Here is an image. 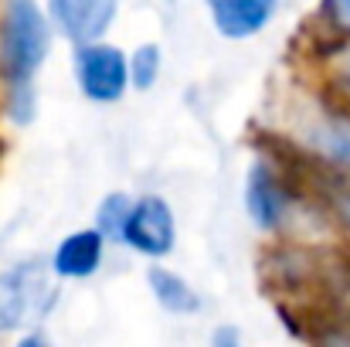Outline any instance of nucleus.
<instances>
[{
    "mask_svg": "<svg viewBox=\"0 0 350 347\" xmlns=\"http://www.w3.org/2000/svg\"><path fill=\"white\" fill-rule=\"evenodd\" d=\"M51 31L34 0H7L3 31H0V65L3 79L14 86H31L34 72L48 58Z\"/></svg>",
    "mask_w": 350,
    "mask_h": 347,
    "instance_id": "obj_1",
    "label": "nucleus"
},
{
    "mask_svg": "<svg viewBox=\"0 0 350 347\" xmlns=\"http://www.w3.org/2000/svg\"><path fill=\"white\" fill-rule=\"evenodd\" d=\"M51 296L55 290L38 262L14 266L10 272L0 276V331L41 320L44 310L51 307Z\"/></svg>",
    "mask_w": 350,
    "mask_h": 347,
    "instance_id": "obj_2",
    "label": "nucleus"
},
{
    "mask_svg": "<svg viewBox=\"0 0 350 347\" xmlns=\"http://www.w3.org/2000/svg\"><path fill=\"white\" fill-rule=\"evenodd\" d=\"M75 79L92 103H116L129 86V68L119 48L89 41L75 51Z\"/></svg>",
    "mask_w": 350,
    "mask_h": 347,
    "instance_id": "obj_3",
    "label": "nucleus"
},
{
    "mask_svg": "<svg viewBox=\"0 0 350 347\" xmlns=\"http://www.w3.org/2000/svg\"><path fill=\"white\" fill-rule=\"evenodd\" d=\"M126 245H133L143 255H167L174 248V211L163 198H139L129 205V215L122 222V235Z\"/></svg>",
    "mask_w": 350,
    "mask_h": 347,
    "instance_id": "obj_4",
    "label": "nucleus"
},
{
    "mask_svg": "<svg viewBox=\"0 0 350 347\" xmlns=\"http://www.w3.org/2000/svg\"><path fill=\"white\" fill-rule=\"evenodd\" d=\"M51 17L68 41L89 44L109 31L116 17V0H51Z\"/></svg>",
    "mask_w": 350,
    "mask_h": 347,
    "instance_id": "obj_5",
    "label": "nucleus"
},
{
    "mask_svg": "<svg viewBox=\"0 0 350 347\" xmlns=\"http://www.w3.org/2000/svg\"><path fill=\"white\" fill-rule=\"evenodd\" d=\"M279 0H211L215 27L225 38H252L269 24Z\"/></svg>",
    "mask_w": 350,
    "mask_h": 347,
    "instance_id": "obj_6",
    "label": "nucleus"
},
{
    "mask_svg": "<svg viewBox=\"0 0 350 347\" xmlns=\"http://www.w3.org/2000/svg\"><path fill=\"white\" fill-rule=\"evenodd\" d=\"M103 231L96 229H85V231H75L68 238H62L58 252H55V272L58 276H68V279H85L99 269L103 262Z\"/></svg>",
    "mask_w": 350,
    "mask_h": 347,
    "instance_id": "obj_7",
    "label": "nucleus"
},
{
    "mask_svg": "<svg viewBox=\"0 0 350 347\" xmlns=\"http://www.w3.org/2000/svg\"><path fill=\"white\" fill-rule=\"evenodd\" d=\"M248 211H252L255 225H262V229H275L286 211V201H282L275 181L262 167H255L248 177Z\"/></svg>",
    "mask_w": 350,
    "mask_h": 347,
    "instance_id": "obj_8",
    "label": "nucleus"
},
{
    "mask_svg": "<svg viewBox=\"0 0 350 347\" xmlns=\"http://www.w3.org/2000/svg\"><path fill=\"white\" fill-rule=\"evenodd\" d=\"M146 279H150V290H153V296H157V303L163 310H170V313H194L198 310V293L177 272L153 266L146 272Z\"/></svg>",
    "mask_w": 350,
    "mask_h": 347,
    "instance_id": "obj_9",
    "label": "nucleus"
},
{
    "mask_svg": "<svg viewBox=\"0 0 350 347\" xmlns=\"http://www.w3.org/2000/svg\"><path fill=\"white\" fill-rule=\"evenodd\" d=\"M160 48L157 44H139L136 51H133V58L126 62V68H129V82L136 86V89H150L153 82H157V75H160Z\"/></svg>",
    "mask_w": 350,
    "mask_h": 347,
    "instance_id": "obj_10",
    "label": "nucleus"
},
{
    "mask_svg": "<svg viewBox=\"0 0 350 347\" xmlns=\"http://www.w3.org/2000/svg\"><path fill=\"white\" fill-rule=\"evenodd\" d=\"M129 198L126 194H109L103 205H99V231L103 238H119L122 235V222L129 215Z\"/></svg>",
    "mask_w": 350,
    "mask_h": 347,
    "instance_id": "obj_11",
    "label": "nucleus"
},
{
    "mask_svg": "<svg viewBox=\"0 0 350 347\" xmlns=\"http://www.w3.org/2000/svg\"><path fill=\"white\" fill-rule=\"evenodd\" d=\"M323 150L334 157V160H340V164H350V126H330L327 129V136H323Z\"/></svg>",
    "mask_w": 350,
    "mask_h": 347,
    "instance_id": "obj_12",
    "label": "nucleus"
},
{
    "mask_svg": "<svg viewBox=\"0 0 350 347\" xmlns=\"http://www.w3.org/2000/svg\"><path fill=\"white\" fill-rule=\"evenodd\" d=\"M330 3H334V14H337V21L350 27V0H330Z\"/></svg>",
    "mask_w": 350,
    "mask_h": 347,
    "instance_id": "obj_13",
    "label": "nucleus"
}]
</instances>
